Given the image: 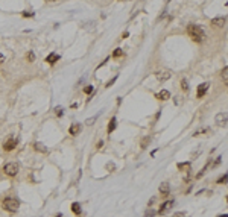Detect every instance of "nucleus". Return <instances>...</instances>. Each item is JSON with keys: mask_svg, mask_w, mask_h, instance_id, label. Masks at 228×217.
<instances>
[{"mask_svg": "<svg viewBox=\"0 0 228 217\" xmlns=\"http://www.w3.org/2000/svg\"><path fill=\"white\" fill-rule=\"evenodd\" d=\"M93 90H94V88H93V85H87L85 88H84V93H85V94H91V93H93Z\"/></svg>", "mask_w": 228, "mask_h": 217, "instance_id": "nucleus-24", "label": "nucleus"}, {"mask_svg": "<svg viewBox=\"0 0 228 217\" xmlns=\"http://www.w3.org/2000/svg\"><path fill=\"white\" fill-rule=\"evenodd\" d=\"M34 147H35V150H38V152H43V153L47 152V147H44V144H41V143H35Z\"/></svg>", "mask_w": 228, "mask_h": 217, "instance_id": "nucleus-17", "label": "nucleus"}, {"mask_svg": "<svg viewBox=\"0 0 228 217\" xmlns=\"http://www.w3.org/2000/svg\"><path fill=\"white\" fill-rule=\"evenodd\" d=\"M26 59H28L29 62H34V61H35V55H34V52H28V55H26Z\"/></svg>", "mask_w": 228, "mask_h": 217, "instance_id": "nucleus-22", "label": "nucleus"}, {"mask_svg": "<svg viewBox=\"0 0 228 217\" xmlns=\"http://www.w3.org/2000/svg\"><path fill=\"white\" fill-rule=\"evenodd\" d=\"M149 141H151V137H145V138L141 140V144H140V146H141V149H146L147 144H149Z\"/></svg>", "mask_w": 228, "mask_h": 217, "instance_id": "nucleus-19", "label": "nucleus"}, {"mask_svg": "<svg viewBox=\"0 0 228 217\" xmlns=\"http://www.w3.org/2000/svg\"><path fill=\"white\" fill-rule=\"evenodd\" d=\"M208 88H210V84L208 82H204V84H201V85H198V88H196V97H198V99L204 97Z\"/></svg>", "mask_w": 228, "mask_h": 217, "instance_id": "nucleus-4", "label": "nucleus"}, {"mask_svg": "<svg viewBox=\"0 0 228 217\" xmlns=\"http://www.w3.org/2000/svg\"><path fill=\"white\" fill-rule=\"evenodd\" d=\"M221 76H222V79H224V84L227 85V84H228V68H227V67H224V70H222Z\"/></svg>", "mask_w": 228, "mask_h": 217, "instance_id": "nucleus-18", "label": "nucleus"}, {"mask_svg": "<svg viewBox=\"0 0 228 217\" xmlns=\"http://www.w3.org/2000/svg\"><path fill=\"white\" fill-rule=\"evenodd\" d=\"M68 132H70L72 135H78L79 132H81V125H79V123H73L70 126V129H68Z\"/></svg>", "mask_w": 228, "mask_h": 217, "instance_id": "nucleus-11", "label": "nucleus"}, {"mask_svg": "<svg viewBox=\"0 0 228 217\" xmlns=\"http://www.w3.org/2000/svg\"><path fill=\"white\" fill-rule=\"evenodd\" d=\"M72 211H73V213H75L76 216H79V214L82 213V210H81V205H79L78 202H73V204H72Z\"/></svg>", "mask_w": 228, "mask_h": 217, "instance_id": "nucleus-14", "label": "nucleus"}, {"mask_svg": "<svg viewBox=\"0 0 228 217\" xmlns=\"http://www.w3.org/2000/svg\"><path fill=\"white\" fill-rule=\"evenodd\" d=\"M116 79H117V76H114V78L111 79V81H110V82H108V84H107V85H105V87H111V85H113V84L116 82Z\"/></svg>", "mask_w": 228, "mask_h": 217, "instance_id": "nucleus-29", "label": "nucleus"}, {"mask_svg": "<svg viewBox=\"0 0 228 217\" xmlns=\"http://www.w3.org/2000/svg\"><path fill=\"white\" fill-rule=\"evenodd\" d=\"M172 217H187V214H185V213H183V211H179V213H175Z\"/></svg>", "mask_w": 228, "mask_h": 217, "instance_id": "nucleus-28", "label": "nucleus"}, {"mask_svg": "<svg viewBox=\"0 0 228 217\" xmlns=\"http://www.w3.org/2000/svg\"><path fill=\"white\" fill-rule=\"evenodd\" d=\"M3 173L6 175V176H15V175L18 173V166L15 162H8L6 166L3 167Z\"/></svg>", "mask_w": 228, "mask_h": 217, "instance_id": "nucleus-3", "label": "nucleus"}, {"mask_svg": "<svg viewBox=\"0 0 228 217\" xmlns=\"http://www.w3.org/2000/svg\"><path fill=\"white\" fill-rule=\"evenodd\" d=\"M181 88L184 90V91H187V90H189V84H187L185 79H183V81H181Z\"/></svg>", "mask_w": 228, "mask_h": 217, "instance_id": "nucleus-25", "label": "nucleus"}, {"mask_svg": "<svg viewBox=\"0 0 228 217\" xmlns=\"http://www.w3.org/2000/svg\"><path fill=\"white\" fill-rule=\"evenodd\" d=\"M216 123L219 126H227V113H219L216 115Z\"/></svg>", "mask_w": 228, "mask_h": 217, "instance_id": "nucleus-8", "label": "nucleus"}, {"mask_svg": "<svg viewBox=\"0 0 228 217\" xmlns=\"http://www.w3.org/2000/svg\"><path fill=\"white\" fill-rule=\"evenodd\" d=\"M2 206H3V210L8 211V213H17L20 202H18V199H15V197H6L2 202Z\"/></svg>", "mask_w": 228, "mask_h": 217, "instance_id": "nucleus-2", "label": "nucleus"}, {"mask_svg": "<svg viewBox=\"0 0 228 217\" xmlns=\"http://www.w3.org/2000/svg\"><path fill=\"white\" fill-rule=\"evenodd\" d=\"M47 2H58V0H47Z\"/></svg>", "mask_w": 228, "mask_h": 217, "instance_id": "nucleus-35", "label": "nucleus"}, {"mask_svg": "<svg viewBox=\"0 0 228 217\" xmlns=\"http://www.w3.org/2000/svg\"><path fill=\"white\" fill-rule=\"evenodd\" d=\"M160 193H161V196H169V193H170V185H169V182H161V185H160Z\"/></svg>", "mask_w": 228, "mask_h": 217, "instance_id": "nucleus-9", "label": "nucleus"}, {"mask_svg": "<svg viewBox=\"0 0 228 217\" xmlns=\"http://www.w3.org/2000/svg\"><path fill=\"white\" fill-rule=\"evenodd\" d=\"M172 206H173V200H166V202H164V204H161L160 210H158L157 213H158V214H166L167 211L172 208Z\"/></svg>", "mask_w": 228, "mask_h": 217, "instance_id": "nucleus-6", "label": "nucleus"}, {"mask_svg": "<svg viewBox=\"0 0 228 217\" xmlns=\"http://www.w3.org/2000/svg\"><path fill=\"white\" fill-rule=\"evenodd\" d=\"M60 59V55H56V53H52V55H49L46 58V62H49V64H55V62Z\"/></svg>", "mask_w": 228, "mask_h": 217, "instance_id": "nucleus-13", "label": "nucleus"}, {"mask_svg": "<svg viewBox=\"0 0 228 217\" xmlns=\"http://www.w3.org/2000/svg\"><path fill=\"white\" fill-rule=\"evenodd\" d=\"M22 15H23V17H34V12H28V11H26V12H23Z\"/></svg>", "mask_w": 228, "mask_h": 217, "instance_id": "nucleus-30", "label": "nucleus"}, {"mask_svg": "<svg viewBox=\"0 0 228 217\" xmlns=\"http://www.w3.org/2000/svg\"><path fill=\"white\" fill-rule=\"evenodd\" d=\"M62 113H64V111H62V108H61V106H56V108H55V114L58 115V117H61Z\"/></svg>", "mask_w": 228, "mask_h": 217, "instance_id": "nucleus-26", "label": "nucleus"}, {"mask_svg": "<svg viewBox=\"0 0 228 217\" xmlns=\"http://www.w3.org/2000/svg\"><path fill=\"white\" fill-rule=\"evenodd\" d=\"M114 129H116V119L113 117L110 120V123H108V134H113Z\"/></svg>", "mask_w": 228, "mask_h": 217, "instance_id": "nucleus-16", "label": "nucleus"}, {"mask_svg": "<svg viewBox=\"0 0 228 217\" xmlns=\"http://www.w3.org/2000/svg\"><path fill=\"white\" fill-rule=\"evenodd\" d=\"M169 97H170V93H169L167 90H161V91L157 94V99H160V100H167Z\"/></svg>", "mask_w": 228, "mask_h": 217, "instance_id": "nucleus-12", "label": "nucleus"}, {"mask_svg": "<svg viewBox=\"0 0 228 217\" xmlns=\"http://www.w3.org/2000/svg\"><path fill=\"white\" fill-rule=\"evenodd\" d=\"M15 147H17V140L15 138H8L6 141L3 143V150H6V152H11V150H14Z\"/></svg>", "mask_w": 228, "mask_h": 217, "instance_id": "nucleus-5", "label": "nucleus"}, {"mask_svg": "<svg viewBox=\"0 0 228 217\" xmlns=\"http://www.w3.org/2000/svg\"><path fill=\"white\" fill-rule=\"evenodd\" d=\"M208 132H211V129H210V128H204V129L196 131V134H195V135H202V134H208Z\"/></svg>", "mask_w": 228, "mask_h": 217, "instance_id": "nucleus-21", "label": "nucleus"}, {"mask_svg": "<svg viewBox=\"0 0 228 217\" xmlns=\"http://www.w3.org/2000/svg\"><path fill=\"white\" fill-rule=\"evenodd\" d=\"M154 214H155V211L151 210V211H147V213H146V217H154Z\"/></svg>", "mask_w": 228, "mask_h": 217, "instance_id": "nucleus-31", "label": "nucleus"}, {"mask_svg": "<svg viewBox=\"0 0 228 217\" xmlns=\"http://www.w3.org/2000/svg\"><path fill=\"white\" fill-rule=\"evenodd\" d=\"M178 170H184V172H190V162H179L178 164Z\"/></svg>", "mask_w": 228, "mask_h": 217, "instance_id": "nucleus-15", "label": "nucleus"}, {"mask_svg": "<svg viewBox=\"0 0 228 217\" xmlns=\"http://www.w3.org/2000/svg\"><path fill=\"white\" fill-rule=\"evenodd\" d=\"M128 36H129V34H128V32H123V35H122V38H128Z\"/></svg>", "mask_w": 228, "mask_h": 217, "instance_id": "nucleus-33", "label": "nucleus"}, {"mask_svg": "<svg viewBox=\"0 0 228 217\" xmlns=\"http://www.w3.org/2000/svg\"><path fill=\"white\" fill-rule=\"evenodd\" d=\"M56 217H61V214H58V216H56Z\"/></svg>", "mask_w": 228, "mask_h": 217, "instance_id": "nucleus-37", "label": "nucleus"}, {"mask_svg": "<svg viewBox=\"0 0 228 217\" xmlns=\"http://www.w3.org/2000/svg\"><path fill=\"white\" fill-rule=\"evenodd\" d=\"M187 35L192 38L195 43H202L205 40V32L204 29L198 24H189L187 26Z\"/></svg>", "mask_w": 228, "mask_h": 217, "instance_id": "nucleus-1", "label": "nucleus"}, {"mask_svg": "<svg viewBox=\"0 0 228 217\" xmlns=\"http://www.w3.org/2000/svg\"><path fill=\"white\" fill-rule=\"evenodd\" d=\"M97 115H99V114H96V115H94V117H91V119H87L85 123H87V125H93V123H94V120L97 119Z\"/></svg>", "mask_w": 228, "mask_h": 217, "instance_id": "nucleus-27", "label": "nucleus"}, {"mask_svg": "<svg viewBox=\"0 0 228 217\" xmlns=\"http://www.w3.org/2000/svg\"><path fill=\"white\" fill-rule=\"evenodd\" d=\"M219 217H227V214H224V216H219Z\"/></svg>", "mask_w": 228, "mask_h": 217, "instance_id": "nucleus-36", "label": "nucleus"}, {"mask_svg": "<svg viewBox=\"0 0 228 217\" xmlns=\"http://www.w3.org/2000/svg\"><path fill=\"white\" fill-rule=\"evenodd\" d=\"M3 61H5V56L3 53H0V64H3Z\"/></svg>", "mask_w": 228, "mask_h": 217, "instance_id": "nucleus-32", "label": "nucleus"}, {"mask_svg": "<svg viewBox=\"0 0 228 217\" xmlns=\"http://www.w3.org/2000/svg\"><path fill=\"white\" fill-rule=\"evenodd\" d=\"M155 76L160 82H164V81H167V79H170V73L169 71H157Z\"/></svg>", "mask_w": 228, "mask_h": 217, "instance_id": "nucleus-10", "label": "nucleus"}, {"mask_svg": "<svg viewBox=\"0 0 228 217\" xmlns=\"http://www.w3.org/2000/svg\"><path fill=\"white\" fill-rule=\"evenodd\" d=\"M102 146H104V143H102V141H99V143H97V149H100Z\"/></svg>", "mask_w": 228, "mask_h": 217, "instance_id": "nucleus-34", "label": "nucleus"}, {"mask_svg": "<svg viewBox=\"0 0 228 217\" xmlns=\"http://www.w3.org/2000/svg\"><path fill=\"white\" fill-rule=\"evenodd\" d=\"M227 179H228V175L225 173L222 178H219V179H217V184H227Z\"/></svg>", "mask_w": 228, "mask_h": 217, "instance_id": "nucleus-23", "label": "nucleus"}, {"mask_svg": "<svg viewBox=\"0 0 228 217\" xmlns=\"http://www.w3.org/2000/svg\"><path fill=\"white\" fill-rule=\"evenodd\" d=\"M225 22H227L225 17H214L213 20H211V24L216 26V28H224V26H225Z\"/></svg>", "mask_w": 228, "mask_h": 217, "instance_id": "nucleus-7", "label": "nucleus"}, {"mask_svg": "<svg viewBox=\"0 0 228 217\" xmlns=\"http://www.w3.org/2000/svg\"><path fill=\"white\" fill-rule=\"evenodd\" d=\"M120 56H123V50L119 47V49H116V50L113 52V58H120Z\"/></svg>", "mask_w": 228, "mask_h": 217, "instance_id": "nucleus-20", "label": "nucleus"}]
</instances>
